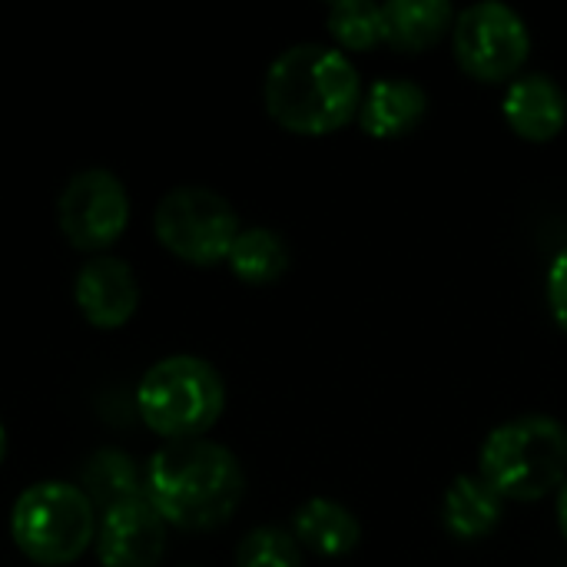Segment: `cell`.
Here are the masks:
<instances>
[{
  "label": "cell",
  "instance_id": "1",
  "mask_svg": "<svg viewBox=\"0 0 567 567\" xmlns=\"http://www.w3.org/2000/svg\"><path fill=\"white\" fill-rule=\"evenodd\" d=\"M262 100L286 133L329 136L359 116L362 76L339 47L296 43L269 63Z\"/></svg>",
  "mask_w": 567,
  "mask_h": 567
},
{
  "label": "cell",
  "instance_id": "2",
  "mask_svg": "<svg viewBox=\"0 0 567 567\" xmlns=\"http://www.w3.org/2000/svg\"><path fill=\"white\" fill-rule=\"evenodd\" d=\"M243 492L236 455L209 439L166 442L146 462V498L169 528L213 532L236 515Z\"/></svg>",
  "mask_w": 567,
  "mask_h": 567
},
{
  "label": "cell",
  "instance_id": "3",
  "mask_svg": "<svg viewBox=\"0 0 567 567\" xmlns=\"http://www.w3.org/2000/svg\"><path fill=\"white\" fill-rule=\"evenodd\" d=\"M478 475L505 502H538L567 482V429L555 415H522L488 432Z\"/></svg>",
  "mask_w": 567,
  "mask_h": 567
},
{
  "label": "cell",
  "instance_id": "4",
  "mask_svg": "<svg viewBox=\"0 0 567 567\" xmlns=\"http://www.w3.org/2000/svg\"><path fill=\"white\" fill-rule=\"evenodd\" d=\"M226 409L219 372L199 355H169L146 369L136 385V412L166 442L203 439Z\"/></svg>",
  "mask_w": 567,
  "mask_h": 567
},
{
  "label": "cell",
  "instance_id": "5",
  "mask_svg": "<svg viewBox=\"0 0 567 567\" xmlns=\"http://www.w3.org/2000/svg\"><path fill=\"white\" fill-rule=\"evenodd\" d=\"M96 508L70 482H37L23 488L10 512V535L23 558L40 567H66L96 542Z\"/></svg>",
  "mask_w": 567,
  "mask_h": 567
},
{
  "label": "cell",
  "instance_id": "6",
  "mask_svg": "<svg viewBox=\"0 0 567 567\" xmlns=\"http://www.w3.org/2000/svg\"><path fill=\"white\" fill-rule=\"evenodd\" d=\"M153 229L159 246L189 266L226 262L236 236L243 233L233 203L209 186L169 189L156 206Z\"/></svg>",
  "mask_w": 567,
  "mask_h": 567
},
{
  "label": "cell",
  "instance_id": "7",
  "mask_svg": "<svg viewBox=\"0 0 567 567\" xmlns=\"http://www.w3.org/2000/svg\"><path fill=\"white\" fill-rule=\"evenodd\" d=\"M452 50L458 66L478 83H502L522 73L532 53V30L525 17L502 3L482 0L455 13Z\"/></svg>",
  "mask_w": 567,
  "mask_h": 567
},
{
  "label": "cell",
  "instance_id": "8",
  "mask_svg": "<svg viewBox=\"0 0 567 567\" xmlns=\"http://www.w3.org/2000/svg\"><path fill=\"white\" fill-rule=\"evenodd\" d=\"M56 219L73 249L103 252L130 226V193L110 169H83L63 186Z\"/></svg>",
  "mask_w": 567,
  "mask_h": 567
},
{
  "label": "cell",
  "instance_id": "9",
  "mask_svg": "<svg viewBox=\"0 0 567 567\" xmlns=\"http://www.w3.org/2000/svg\"><path fill=\"white\" fill-rule=\"evenodd\" d=\"M166 528L146 495L126 498L100 515L96 558L103 567H156L166 551Z\"/></svg>",
  "mask_w": 567,
  "mask_h": 567
},
{
  "label": "cell",
  "instance_id": "10",
  "mask_svg": "<svg viewBox=\"0 0 567 567\" xmlns=\"http://www.w3.org/2000/svg\"><path fill=\"white\" fill-rule=\"evenodd\" d=\"M73 299L93 329H120L136 316L140 282L123 259L100 256L76 272Z\"/></svg>",
  "mask_w": 567,
  "mask_h": 567
},
{
  "label": "cell",
  "instance_id": "11",
  "mask_svg": "<svg viewBox=\"0 0 567 567\" xmlns=\"http://www.w3.org/2000/svg\"><path fill=\"white\" fill-rule=\"evenodd\" d=\"M502 113L515 136L528 143H551L567 126V96L555 76L525 73L508 83Z\"/></svg>",
  "mask_w": 567,
  "mask_h": 567
},
{
  "label": "cell",
  "instance_id": "12",
  "mask_svg": "<svg viewBox=\"0 0 567 567\" xmlns=\"http://www.w3.org/2000/svg\"><path fill=\"white\" fill-rule=\"evenodd\" d=\"M429 113V93L405 76L375 80L362 93L359 130L372 140H402L409 136Z\"/></svg>",
  "mask_w": 567,
  "mask_h": 567
},
{
  "label": "cell",
  "instance_id": "13",
  "mask_svg": "<svg viewBox=\"0 0 567 567\" xmlns=\"http://www.w3.org/2000/svg\"><path fill=\"white\" fill-rule=\"evenodd\" d=\"M505 518V498L482 475H458L442 498V525L458 542L495 535Z\"/></svg>",
  "mask_w": 567,
  "mask_h": 567
},
{
  "label": "cell",
  "instance_id": "14",
  "mask_svg": "<svg viewBox=\"0 0 567 567\" xmlns=\"http://www.w3.org/2000/svg\"><path fill=\"white\" fill-rule=\"evenodd\" d=\"M292 538L319 558H349L362 542L359 518L336 498H309L292 515Z\"/></svg>",
  "mask_w": 567,
  "mask_h": 567
},
{
  "label": "cell",
  "instance_id": "15",
  "mask_svg": "<svg viewBox=\"0 0 567 567\" xmlns=\"http://www.w3.org/2000/svg\"><path fill=\"white\" fill-rule=\"evenodd\" d=\"M455 23L449 0H392L382 3V43L399 53H422L435 47Z\"/></svg>",
  "mask_w": 567,
  "mask_h": 567
},
{
  "label": "cell",
  "instance_id": "16",
  "mask_svg": "<svg viewBox=\"0 0 567 567\" xmlns=\"http://www.w3.org/2000/svg\"><path fill=\"white\" fill-rule=\"evenodd\" d=\"M83 495L103 515L106 508H113L126 498H143L146 472H140L136 462L120 449L93 452V458L83 465Z\"/></svg>",
  "mask_w": 567,
  "mask_h": 567
},
{
  "label": "cell",
  "instance_id": "17",
  "mask_svg": "<svg viewBox=\"0 0 567 567\" xmlns=\"http://www.w3.org/2000/svg\"><path fill=\"white\" fill-rule=\"evenodd\" d=\"M229 269L239 282L246 286H272L276 279H282L289 272V246L279 233L266 229V226H252L243 229L229 249Z\"/></svg>",
  "mask_w": 567,
  "mask_h": 567
},
{
  "label": "cell",
  "instance_id": "18",
  "mask_svg": "<svg viewBox=\"0 0 567 567\" xmlns=\"http://www.w3.org/2000/svg\"><path fill=\"white\" fill-rule=\"evenodd\" d=\"M332 40L346 53H365L382 43V7L369 0H342L329 7L326 20Z\"/></svg>",
  "mask_w": 567,
  "mask_h": 567
},
{
  "label": "cell",
  "instance_id": "19",
  "mask_svg": "<svg viewBox=\"0 0 567 567\" xmlns=\"http://www.w3.org/2000/svg\"><path fill=\"white\" fill-rule=\"evenodd\" d=\"M236 567H306L302 548L292 532L282 528H256L236 548Z\"/></svg>",
  "mask_w": 567,
  "mask_h": 567
},
{
  "label": "cell",
  "instance_id": "20",
  "mask_svg": "<svg viewBox=\"0 0 567 567\" xmlns=\"http://www.w3.org/2000/svg\"><path fill=\"white\" fill-rule=\"evenodd\" d=\"M545 292H548L551 319L558 322V329H565L567 332V246L551 259V266H548Z\"/></svg>",
  "mask_w": 567,
  "mask_h": 567
},
{
  "label": "cell",
  "instance_id": "21",
  "mask_svg": "<svg viewBox=\"0 0 567 567\" xmlns=\"http://www.w3.org/2000/svg\"><path fill=\"white\" fill-rule=\"evenodd\" d=\"M558 528H561V535H565L567 542V482L558 492Z\"/></svg>",
  "mask_w": 567,
  "mask_h": 567
},
{
  "label": "cell",
  "instance_id": "22",
  "mask_svg": "<svg viewBox=\"0 0 567 567\" xmlns=\"http://www.w3.org/2000/svg\"><path fill=\"white\" fill-rule=\"evenodd\" d=\"M7 458V432H3V422H0V465Z\"/></svg>",
  "mask_w": 567,
  "mask_h": 567
}]
</instances>
